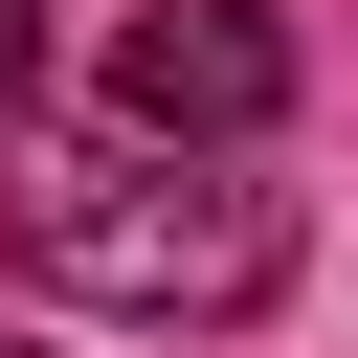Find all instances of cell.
I'll use <instances>...</instances> for the list:
<instances>
[{"label": "cell", "instance_id": "1", "mask_svg": "<svg viewBox=\"0 0 358 358\" xmlns=\"http://www.w3.org/2000/svg\"><path fill=\"white\" fill-rule=\"evenodd\" d=\"M22 246H45L67 291H112V313H201V336L291 291V201H268V179H201V157H157V134L45 157V179H22Z\"/></svg>", "mask_w": 358, "mask_h": 358}, {"label": "cell", "instance_id": "2", "mask_svg": "<svg viewBox=\"0 0 358 358\" xmlns=\"http://www.w3.org/2000/svg\"><path fill=\"white\" fill-rule=\"evenodd\" d=\"M268 112H291V22H268V0H134V22H112V134L224 157V134H268Z\"/></svg>", "mask_w": 358, "mask_h": 358}, {"label": "cell", "instance_id": "3", "mask_svg": "<svg viewBox=\"0 0 358 358\" xmlns=\"http://www.w3.org/2000/svg\"><path fill=\"white\" fill-rule=\"evenodd\" d=\"M22 67H45V0H0V112H22Z\"/></svg>", "mask_w": 358, "mask_h": 358}, {"label": "cell", "instance_id": "4", "mask_svg": "<svg viewBox=\"0 0 358 358\" xmlns=\"http://www.w3.org/2000/svg\"><path fill=\"white\" fill-rule=\"evenodd\" d=\"M0 358H22V336H0Z\"/></svg>", "mask_w": 358, "mask_h": 358}]
</instances>
